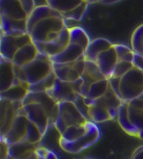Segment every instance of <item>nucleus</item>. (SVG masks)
<instances>
[{
  "label": "nucleus",
  "instance_id": "14",
  "mask_svg": "<svg viewBox=\"0 0 143 159\" xmlns=\"http://www.w3.org/2000/svg\"><path fill=\"white\" fill-rule=\"evenodd\" d=\"M29 120L25 114H18L11 128L3 138L9 144H13L25 139Z\"/></svg>",
  "mask_w": 143,
  "mask_h": 159
},
{
  "label": "nucleus",
  "instance_id": "35",
  "mask_svg": "<svg viewBox=\"0 0 143 159\" xmlns=\"http://www.w3.org/2000/svg\"><path fill=\"white\" fill-rule=\"evenodd\" d=\"M37 154L38 158H57V156L55 153L52 151L46 148L39 147L37 150Z\"/></svg>",
  "mask_w": 143,
  "mask_h": 159
},
{
  "label": "nucleus",
  "instance_id": "8",
  "mask_svg": "<svg viewBox=\"0 0 143 159\" xmlns=\"http://www.w3.org/2000/svg\"><path fill=\"white\" fill-rule=\"evenodd\" d=\"M31 84L38 83L49 76L53 71V63L50 57L40 53L37 58L24 67Z\"/></svg>",
  "mask_w": 143,
  "mask_h": 159
},
{
  "label": "nucleus",
  "instance_id": "23",
  "mask_svg": "<svg viewBox=\"0 0 143 159\" xmlns=\"http://www.w3.org/2000/svg\"><path fill=\"white\" fill-rule=\"evenodd\" d=\"M117 120L124 131L131 136L139 138V133L131 123L128 114V102H123L117 114Z\"/></svg>",
  "mask_w": 143,
  "mask_h": 159
},
{
  "label": "nucleus",
  "instance_id": "37",
  "mask_svg": "<svg viewBox=\"0 0 143 159\" xmlns=\"http://www.w3.org/2000/svg\"><path fill=\"white\" fill-rule=\"evenodd\" d=\"M114 46L115 48V50H116L119 60H122L123 58V57L125 55L128 53L129 52L133 51V49L129 48L128 46L123 44H115L114 43Z\"/></svg>",
  "mask_w": 143,
  "mask_h": 159
},
{
  "label": "nucleus",
  "instance_id": "24",
  "mask_svg": "<svg viewBox=\"0 0 143 159\" xmlns=\"http://www.w3.org/2000/svg\"><path fill=\"white\" fill-rule=\"evenodd\" d=\"M29 92V90L22 86L17 79H15L13 86L4 91L0 93V95L1 98L3 99L9 100L12 102H18V101H23Z\"/></svg>",
  "mask_w": 143,
  "mask_h": 159
},
{
  "label": "nucleus",
  "instance_id": "10",
  "mask_svg": "<svg viewBox=\"0 0 143 159\" xmlns=\"http://www.w3.org/2000/svg\"><path fill=\"white\" fill-rule=\"evenodd\" d=\"M37 102L41 104L48 114L50 119V127L54 126L59 117V103L47 92L29 91L25 98L23 100V105Z\"/></svg>",
  "mask_w": 143,
  "mask_h": 159
},
{
  "label": "nucleus",
  "instance_id": "40",
  "mask_svg": "<svg viewBox=\"0 0 143 159\" xmlns=\"http://www.w3.org/2000/svg\"><path fill=\"white\" fill-rule=\"evenodd\" d=\"M131 158H143V145L135 150V152L132 154Z\"/></svg>",
  "mask_w": 143,
  "mask_h": 159
},
{
  "label": "nucleus",
  "instance_id": "15",
  "mask_svg": "<svg viewBox=\"0 0 143 159\" xmlns=\"http://www.w3.org/2000/svg\"><path fill=\"white\" fill-rule=\"evenodd\" d=\"M118 61L119 58L113 43V45L110 47L101 52L97 57L95 62L104 76L107 79H109L111 77L112 72Z\"/></svg>",
  "mask_w": 143,
  "mask_h": 159
},
{
  "label": "nucleus",
  "instance_id": "21",
  "mask_svg": "<svg viewBox=\"0 0 143 159\" xmlns=\"http://www.w3.org/2000/svg\"><path fill=\"white\" fill-rule=\"evenodd\" d=\"M1 86L0 92L7 90L15 80L14 73V64L12 61L8 60L1 57Z\"/></svg>",
  "mask_w": 143,
  "mask_h": 159
},
{
  "label": "nucleus",
  "instance_id": "25",
  "mask_svg": "<svg viewBox=\"0 0 143 159\" xmlns=\"http://www.w3.org/2000/svg\"><path fill=\"white\" fill-rule=\"evenodd\" d=\"M100 98L106 104V105L108 107L113 119L117 117L118 112H119L121 106H122L124 102L122 98L118 96L110 86L106 94Z\"/></svg>",
  "mask_w": 143,
  "mask_h": 159
},
{
  "label": "nucleus",
  "instance_id": "12",
  "mask_svg": "<svg viewBox=\"0 0 143 159\" xmlns=\"http://www.w3.org/2000/svg\"><path fill=\"white\" fill-rule=\"evenodd\" d=\"M24 109L30 121L37 125L45 135L50 128V119L43 107L39 103L32 102L24 105Z\"/></svg>",
  "mask_w": 143,
  "mask_h": 159
},
{
  "label": "nucleus",
  "instance_id": "32",
  "mask_svg": "<svg viewBox=\"0 0 143 159\" xmlns=\"http://www.w3.org/2000/svg\"><path fill=\"white\" fill-rule=\"evenodd\" d=\"M43 136L44 135L39 129V128L34 124V123L29 120L28 130H27V133L25 138L26 140L33 144L40 143L42 140Z\"/></svg>",
  "mask_w": 143,
  "mask_h": 159
},
{
  "label": "nucleus",
  "instance_id": "19",
  "mask_svg": "<svg viewBox=\"0 0 143 159\" xmlns=\"http://www.w3.org/2000/svg\"><path fill=\"white\" fill-rule=\"evenodd\" d=\"M38 53L39 51L32 41L18 49L13 56L12 62L14 65L24 67L37 58Z\"/></svg>",
  "mask_w": 143,
  "mask_h": 159
},
{
  "label": "nucleus",
  "instance_id": "6",
  "mask_svg": "<svg viewBox=\"0 0 143 159\" xmlns=\"http://www.w3.org/2000/svg\"><path fill=\"white\" fill-rule=\"evenodd\" d=\"M32 41V37L27 32H14L1 34V57L12 61L13 56L18 49Z\"/></svg>",
  "mask_w": 143,
  "mask_h": 159
},
{
  "label": "nucleus",
  "instance_id": "2",
  "mask_svg": "<svg viewBox=\"0 0 143 159\" xmlns=\"http://www.w3.org/2000/svg\"><path fill=\"white\" fill-rule=\"evenodd\" d=\"M36 7L34 0H0L1 34L27 32V20Z\"/></svg>",
  "mask_w": 143,
  "mask_h": 159
},
{
  "label": "nucleus",
  "instance_id": "33",
  "mask_svg": "<svg viewBox=\"0 0 143 159\" xmlns=\"http://www.w3.org/2000/svg\"><path fill=\"white\" fill-rule=\"evenodd\" d=\"M134 67L133 62L125 61V60H119L117 62L116 66L112 72L111 76H115V77L121 78L126 75L129 70H131Z\"/></svg>",
  "mask_w": 143,
  "mask_h": 159
},
{
  "label": "nucleus",
  "instance_id": "38",
  "mask_svg": "<svg viewBox=\"0 0 143 159\" xmlns=\"http://www.w3.org/2000/svg\"><path fill=\"white\" fill-rule=\"evenodd\" d=\"M108 79H109L110 86L111 87V89L114 90L118 96L121 98V95H120L121 78L115 77V76H111V77H110Z\"/></svg>",
  "mask_w": 143,
  "mask_h": 159
},
{
  "label": "nucleus",
  "instance_id": "34",
  "mask_svg": "<svg viewBox=\"0 0 143 159\" xmlns=\"http://www.w3.org/2000/svg\"><path fill=\"white\" fill-rule=\"evenodd\" d=\"M14 73L15 79L18 81L23 82H29L28 76H27L26 71L24 70V68L23 67L18 66V65H14Z\"/></svg>",
  "mask_w": 143,
  "mask_h": 159
},
{
  "label": "nucleus",
  "instance_id": "17",
  "mask_svg": "<svg viewBox=\"0 0 143 159\" xmlns=\"http://www.w3.org/2000/svg\"><path fill=\"white\" fill-rule=\"evenodd\" d=\"M40 143H30L26 139L10 144L9 158H38L37 150L40 147Z\"/></svg>",
  "mask_w": 143,
  "mask_h": 159
},
{
  "label": "nucleus",
  "instance_id": "13",
  "mask_svg": "<svg viewBox=\"0 0 143 159\" xmlns=\"http://www.w3.org/2000/svg\"><path fill=\"white\" fill-rule=\"evenodd\" d=\"M1 138H4L11 128L18 115V109L14 102L1 98Z\"/></svg>",
  "mask_w": 143,
  "mask_h": 159
},
{
  "label": "nucleus",
  "instance_id": "18",
  "mask_svg": "<svg viewBox=\"0 0 143 159\" xmlns=\"http://www.w3.org/2000/svg\"><path fill=\"white\" fill-rule=\"evenodd\" d=\"M85 51L82 46L78 43L70 42L64 51L56 56L50 57L53 63L64 64L76 61L84 55Z\"/></svg>",
  "mask_w": 143,
  "mask_h": 159
},
{
  "label": "nucleus",
  "instance_id": "41",
  "mask_svg": "<svg viewBox=\"0 0 143 159\" xmlns=\"http://www.w3.org/2000/svg\"><path fill=\"white\" fill-rule=\"evenodd\" d=\"M121 1H122V0H92V2L93 3L99 2V3L104 4H113Z\"/></svg>",
  "mask_w": 143,
  "mask_h": 159
},
{
  "label": "nucleus",
  "instance_id": "36",
  "mask_svg": "<svg viewBox=\"0 0 143 159\" xmlns=\"http://www.w3.org/2000/svg\"><path fill=\"white\" fill-rule=\"evenodd\" d=\"M9 149L10 144L4 139L1 138V143H0V158H9Z\"/></svg>",
  "mask_w": 143,
  "mask_h": 159
},
{
  "label": "nucleus",
  "instance_id": "1",
  "mask_svg": "<svg viewBox=\"0 0 143 159\" xmlns=\"http://www.w3.org/2000/svg\"><path fill=\"white\" fill-rule=\"evenodd\" d=\"M27 31L36 45L49 44L70 38L66 19L47 4L36 7L27 20Z\"/></svg>",
  "mask_w": 143,
  "mask_h": 159
},
{
  "label": "nucleus",
  "instance_id": "28",
  "mask_svg": "<svg viewBox=\"0 0 143 159\" xmlns=\"http://www.w3.org/2000/svg\"><path fill=\"white\" fill-rule=\"evenodd\" d=\"M70 42L78 43L84 49L88 48L91 42L87 32L81 27H70Z\"/></svg>",
  "mask_w": 143,
  "mask_h": 159
},
{
  "label": "nucleus",
  "instance_id": "39",
  "mask_svg": "<svg viewBox=\"0 0 143 159\" xmlns=\"http://www.w3.org/2000/svg\"><path fill=\"white\" fill-rule=\"evenodd\" d=\"M133 64L134 65V67H137V69L141 70L143 72V56L142 55L135 53Z\"/></svg>",
  "mask_w": 143,
  "mask_h": 159
},
{
  "label": "nucleus",
  "instance_id": "9",
  "mask_svg": "<svg viewBox=\"0 0 143 159\" xmlns=\"http://www.w3.org/2000/svg\"><path fill=\"white\" fill-rule=\"evenodd\" d=\"M100 130L94 122L90 120L89 128L83 135L71 142L59 141L60 147L65 152L77 153L96 143L100 138Z\"/></svg>",
  "mask_w": 143,
  "mask_h": 159
},
{
  "label": "nucleus",
  "instance_id": "26",
  "mask_svg": "<svg viewBox=\"0 0 143 159\" xmlns=\"http://www.w3.org/2000/svg\"><path fill=\"white\" fill-rule=\"evenodd\" d=\"M89 121L90 120H88L84 125H71L68 127L64 133L60 135L59 141L67 142L76 141L87 132L89 128Z\"/></svg>",
  "mask_w": 143,
  "mask_h": 159
},
{
  "label": "nucleus",
  "instance_id": "30",
  "mask_svg": "<svg viewBox=\"0 0 143 159\" xmlns=\"http://www.w3.org/2000/svg\"><path fill=\"white\" fill-rule=\"evenodd\" d=\"M57 79V76L54 71L49 76L38 83L31 84L29 91L32 92H47L54 86Z\"/></svg>",
  "mask_w": 143,
  "mask_h": 159
},
{
  "label": "nucleus",
  "instance_id": "3",
  "mask_svg": "<svg viewBox=\"0 0 143 159\" xmlns=\"http://www.w3.org/2000/svg\"><path fill=\"white\" fill-rule=\"evenodd\" d=\"M46 4L61 13L66 20L83 19L92 0H46Z\"/></svg>",
  "mask_w": 143,
  "mask_h": 159
},
{
  "label": "nucleus",
  "instance_id": "5",
  "mask_svg": "<svg viewBox=\"0 0 143 159\" xmlns=\"http://www.w3.org/2000/svg\"><path fill=\"white\" fill-rule=\"evenodd\" d=\"M143 94V72L133 67L121 77L120 95L124 102H128Z\"/></svg>",
  "mask_w": 143,
  "mask_h": 159
},
{
  "label": "nucleus",
  "instance_id": "20",
  "mask_svg": "<svg viewBox=\"0 0 143 159\" xmlns=\"http://www.w3.org/2000/svg\"><path fill=\"white\" fill-rule=\"evenodd\" d=\"M89 120L94 123H103L114 119L110 111L101 98L93 100L89 106Z\"/></svg>",
  "mask_w": 143,
  "mask_h": 159
},
{
  "label": "nucleus",
  "instance_id": "4",
  "mask_svg": "<svg viewBox=\"0 0 143 159\" xmlns=\"http://www.w3.org/2000/svg\"><path fill=\"white\" fill-rule=\"evenodd\" d=\"M59 108V117L54 127L60 135L69 126L84 125L89 120L80 111L75 102L70 101L60 102Z\"/></svg>",
  "mask_w": 143,
  "mask_h": 159
},
{
  "label": "nucleus",
  "instance_id": "27",
  "mask_svg": "<svg viewBox=\"0 0 143 159\" xmlns=\"http://www.w3.org/2000/svg\"><path fill=\"white\" fill-rule=\"evenodd\" d=\"M110 86L109 79H104L96 81L91 85L89 90L85 98L91 100H95L101 98L106 94Z\"/></svg>",
  "mask_w": 143,
  "mask_h": 159
},
{
  "label": "nucleus",
  "instance_id": "16",
  "mask_svg": "<svg viewBox=\"0 0 143 159\" xmlns=\"http://www.w3.org/2000/svg\"><path fill=\"white\" fill-rule=\"evenodd\" d=\"M81 78L83 80L81 89V95L85 97L89 90V87L93 83L101 79H107L101 72L100 68L94 61L87 60L85 62L84 71Z\"/></svg>",
  "mask_w": 143,
  "mask_h": 159
},
{
  "label": "nucleus",
  "instance_id": "7",
  "mask_svg": "<svg viewBox=\"0 0 143 159\" xmlns=\"http://www.w3.org/2000/svg\"><path fill=\"white\" fill-rule=\"evenodd\" d=\"M83 80L80 78L75 81L68 82L56 79L54 86L47 93L50 95L57 102L70 101L75 102L81 94Z\"/></svg>",
  "mask_w": 143,
  "mask_h": 159
},
{
  "label": "nucleus",
  "instance_id": "11",
  "mask_svg": "<svg viewBox=\"0 0 143 159\" xmlns=\"http://www.w3.org/2000/svg\"><path fill=\"white\" fill-rule=\"evenodd\" d=\"M84 55L76 61L64 64L53 63V71L57 79L64 81L72 82L80 79L85 68Z\"/></svg>",
  "mask_w": 143,
  "mask_h": 159
},
{
  "label": "nucleus",
  "instance_id": "29",
  "mask_svg": "<svg viewBox=\"0 0 143 159\" xmlns=\"http://www.w3.org/2000/svg\"><path fill=\"white\" fill-rule=\"evenodd\" d=\"M128 114L131 123L139 133V138L143 139V109H136L128 104Z\"/></svg>",
  "mask_w": 143,
  "mask_h": 159
},
{
  "label": "nucleus",
  "instance_id": "31",
  "mask_svg": "<svg viewBox=\"0 0 143 159\" xmlns=\"http://www.w3.org/2000/svg\"><path fill=\"white\" fill-rule=\"evenodd\" d=\"M131 48L135 53L143 56V24L134 30L131 39Z\"/></svg>",
  "mask_w": 143,
  "mask_h": 159
},
{
  "label": "nucleus",
  "instance_id": "22",
  "mask_svg": "<svg viewBox=\"0 0 143 159\" xmlns=\"http://www.w3.org/2000/svg\"><path fill=\"white\" fill-rule=\"evenodd\" d=\"M112 45H113V43L106 38H97L93 41H91L89 46L85 51V60L95 62L97 57L101 52L106 50Z\"/></svg>",
  "mask_w": 143,
  "mask_h": 159
}]
</instances>
